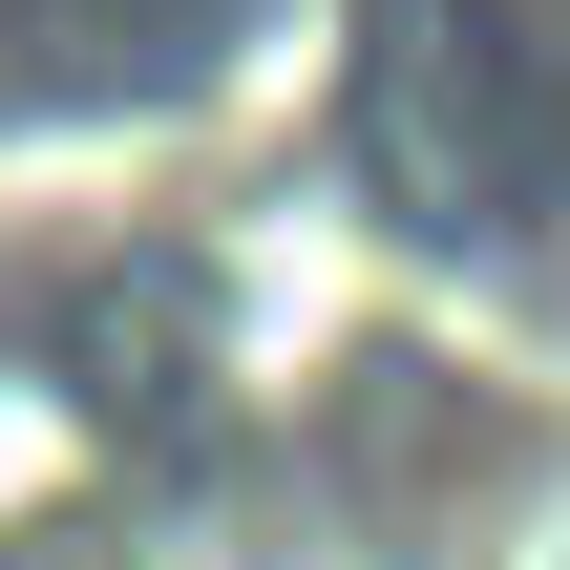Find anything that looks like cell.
Listing matches in <instances>:
<instances>
[{
  "label": "cell",
  "mask_w": 570,
  "mask_h": 570,
  "mask_svg": "<svg viewBox=\"0 0 570 570\" xmlns=\"http://www.w3.org/2000/svg\"><path fill=\"white\" fill-rule=\"evenodd\" d=\"M233 275L0 233V570H212Z\"/></svg>",
  "instance_id": "6da1fadb"
}]
</instances>
